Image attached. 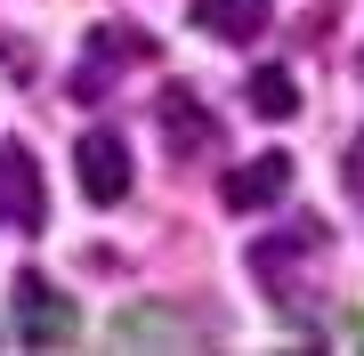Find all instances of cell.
<instances>
[{
  "label": "cell",
  "instance_id": "cell-1",
  "mask_svg": "<svg viewBox=\"0 0 364 356\" xmlns=\"http://www.w3.org/2000/svg\"><path fill=\"white\" fill-rule=\"evenodd\" d=\"M154 122H162V146H170V154H178V162H203V154H219V146H227L219 114H210L203 97L186 90V81H170V90H162Z\"/></svg>",
  "mask_w": 364,
  "mask_h": 356
},
{
  "label": "cell",
  "instance_id": "cell-2",
  "mask_svg": "<svg viewBox=\"0 0 364 356\" xmlns=\"http://www.w3.org/2000/svg\"><path fill=\"white\" fill-rule=\"evenodd\" d=\"M0 219L16 235H41L49 227V178H41L33 146H0Z\"/></svg>",
  "mask_w": 364,
  "mask_h": 356
},
{
  "label": "cell",
  "instance_id": "cell-3",
  "mask_svg": "<svg viewBox=\"0 0 364 356\" xmlns=\"http://www.w3.org/2000/svg\"><path fill=\"white\" fill-rule=\"evenodd\" d=\"M73 171H81V195L90 203H122L130 195V146H122L114 130H90L73 146Z\"/></svg>",
  "mask_w": 364,
  "mask_h": 356
},
{
  "label": "cell",
  "instance_id": "cell-4",
  "mask_svg": "<svg viewBox=\"0 0 364 356\" xmlns=\"http://www.w3.org/2000/svg\"><path fill=\"white\" fill-rule=\"evenodd\" d=\"M284 186H291V154H251L243 171H227V186H219V195H227V211L243 219V211H267Z\"/></svg>",
  "mask_w": 364,
  "mask_h": 356
},
{
  "label": "cell",
  "instance_id": "cell-5",
  "mask_svg": "<svg viewBox=\"0 0 364 356\" xmlns=\"http://www.w3.org/2000/svg\"><path fill=\"white\" fill-rule=\"evenodd\" d=\"M16 324H25V340H65V332H73V308L25 267V276H16Z\"/></svg>",
  "mask_w": 364,
  "mask_h": 356
},
{
  "label": "cell",
  "instance_id": "cell-6",
  "mask_svg": "<svg viewBox=\"0 0 364 356\" xmlns=\"http://www.w3.org/2000/svg\"><path fill=\"white\" fill-rule=\"evenodd\" d=\"M316 251H324V227H316V219H299V227H284L275 243L251 251V276H259L267 291H284V267H291V259H316Z\"/></svg>",
  "mask_w": 364,
  "mask_h": 356
},
{
  "label": "cell",
  "instance_id": "cell-7",
  "mask_svg": "<svg viewBox=\"0 0 364 356\" xmlns=\"http://www.w3.org/2000/svg\"><path fill=\"white\" fill-rule=\"evenodd\" d=\"M195 25L210 41H259L267 33V0H195Z\"/></svg>",
  "mask_w": 364,
  "mask_h": 356
},
{
  "label": "cell",
  "instance_id": "cell-8",
  "mask_svg": "<svg viewBox=\"0 0 364 356\" xmlns=\"http://www.w3.org/2000/svg\"><path fill=\"white\" fill-rule=\"evenodd\" d=\"M243 90H251V114H259V122H291V114H299V90H291L284 65H259Z\"/></svg>",
  "mask_w": 364,
  "mask_h": 356
},
{
  "label": "cell",
  "instance_id": "cell-9",
  "mask_svg": "<svg viewBox=\"0 0 364 356\" xmlns=\"http://www.w3.org/2000/svg\"><path fill=\"white\" fill-rule=\"evenodd\" d=\"M90 57H97V65H146V57H154V33L97 25V33H90Z\"/></svg>",
  "mask_w": 364,
  "mask_h": 356
},
{
  "label": "cell",
  "instance_id": "cell-10",
  "mask_svg": "<svg viewBox=\"0 0 364 356\" xmlns=\"http://www.w3.org/2000/svg\"><path fill=\"white\" fill-rule=\"evenodd\" d=\"M340 178H348V195H356V211H364V138L348 146V171H340Z\"/></svg>",
  "mask_w": 364,
  "mask_h": 356
}]
</instances>
